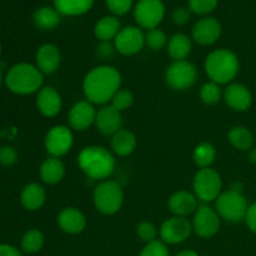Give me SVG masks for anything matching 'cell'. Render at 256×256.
<instances>
[{
	"label": "cell",
	"mask_w": 256,
	"mask_h": 256,
	"mask_svg": "<svg viewBox=\"0 0 256 256\" xmlns=\"http://www.w3.org/2000/svg\"><path fill=\"white\" fill-rule=\"evenodd\" d=\"M78 165L86 176L94 180H106L114 172L116 162L112 152L104 146H86L78 155Z\"/></svg>",
	"instance_id": "7a4b0ae2"
},
{
	"label": "cell",
	"mask_w": 256,
	"mask_h": 256,
	"mask_svg": "<svg viewBox=\"0 0 256 256\" xmlns=\"http://www.w3.org/2000/svg\"><path fill=\"white\" fill-rule=\"evenodd\" d=\"M164 16L165 5L162 0H139L134 6V19L140 29H155Z\"/></svg>",
	"instance_id": "9c48e42d"
},
{
	"label": "cell",
	"mask_w": 256,
	"mask_h": 256,
	"mask_svg": "<svg viewBox=\"0 0 256 256\" xmlns=\"http://www.w3.org/2000/svg\"><path fill=\"white\" fill-rule=\"evenodd\" d=\"M18 152L15 148L5 145L0 148V164L4 166H12L18 162Z\"/></svg>",
	"instance_id": "f35d334b"
},
{
	"label": "cell",
	"mask_w": 256,
	"mask_h": 256,
	"mask_svg": "<svg viewBox=\"0 0 256 256\" xmlns=\"http://www.w3.org/2000/svg\"><path fill=\"white\" fill-rule=\"evenodd\" d=\"M192 189H194L195 196L202 202H214L222 194V176L216 170L212 168L200 169L192 180Z\"/></svg>",
	"instance_id": "52a82bcc"
},
{
	"label": "cell",
	"mask_w": 256,
	"mask_h": 256,
	"mask_svg": "<svg viewBox=\"0 0 256 256\" xmlns=\"http://www.w3.org/2000/svg\"><path fill=\"white\" fill-rule=\"evenodd\" d=\"M34 25L40 30H52L62 22V15L55 8L42 6L35 10L32 15Z\"/></svg>",
	"instance_id": "4316f807"
},
{
	"label": "cell",
	"mask_w": 256,
	"mask_h": 256,
	"mask_svg": "<svg viewBox=\"0 0 256 256\" xmlns=\"http://www.w3.org/2000/svg\"><path fill=\"white\" fill-rule=\"evenodd\" d=\"M205 72L212 82L219 85L232 84L240 69L236 54L229 49H218L205 59Z\"/></svg>",
	"instance_id": "3957f363"
},
{
	"label": "cell",
	"mask_w": 256,
	"mask_h": 256,
	"mask_svg": "<svg viewBox=\"0 0 256 256\" xmlns=\"http://www.w3.org/2000/svg\"><path fill=\"white\" fill-rule=\"evenodd\" d=\"M222 88L214 82H208L200 89V99L205 105H215L222 99Z\"/></svg>",
	"instance_id": "1f68e13d"
},
{
	"label": "cell",
	"mask_w": 256,
	"mask_h": 256,
	"mask_svg": "<svg viewBox=\"0 0 256 256\" xmlns=\"http://www.w3.org/2000/svg\"><path fill=\"white\" fill-rule=\"evenodd\" d=\"M0 256H22V252L12 245L0 244Z\"/></svg>",
	"instance_id": "7bdbcfd3"
},
{
	"label": "cell",
	"mask_w": 256,
	"mask_h": 256,
	"mask_svg": "<svg viewBox=\"0 0 256 256\" xmlns=\"http://www.w3.org/2000/svg\"><path fill=\"white\" fill-rule=\"evenodd\" d=\"M105 5L115 16H122L132 9L134 0H105Z\"/></svg>",
	"instance_id": "d590c367"
},
{
	"label": "cell",
	"mask_w": 256,
	"mask_h": 256,
	"mask_svg": "<svg viewBox=\"0 0 256 256\" xmlns=\"http://www.w3.org/2000/svg\"><path fill=\"white\" fill-rule=\"evenodd\" d=\"M58 225L66 234L76 235L84 232L86 218L76 208H64L56 218Z\"/></svg>",
	"instance_id": "ffe728a7"
},
{
	"label": "cell",
	"mask_w": 256,
	"mask_h": 256,
	"mask_svg": "<svg viewBox=\"0 0 256 256\" xmlns=\"http://www.w3.org/2000/svg\"><path fill=\"white\" fill-rule=\"evenodd\" d=\"M222 32V24L212 16H204L198 20L192 29V38L196 44L208 46L218 42Z\"/></svg>",
	"instance_id": "5bb4252c"
},
{
	"label": "cell",
	"mask_w": 256,
	"mask_h": 256,
	"mask_svg": "<svg viewBox=\"0 0 256 256\" xmlns=\"http://www.w3.org/2000/svg\"><path fill=\"white\" fill-rule=\"evenodd\" d=\"M96 129L105 136H112L115 132L122 129V112H118L112 105H104L96 112L95 118Z\"/></svg>",
	"instance_id": "ac0fdd59"
},
{
	"label": "cell",
	"mask_w": 256,
	"mask_h": 256,
	"mask_svg": "<svg viewBox=\"0 0 256 256\" xmlns=\"http://www.w3.org/2000/svg\"><path fill=\"white\" fill-rule=\"evenodd\" d=\"M138 140L132 132L126 129H120L115 132L110 140V146L112 152L118 156H129L136 149Z\"/></svg>",
	"instance_id": "603a6c76"
},
{
	"label": "cell",
	"mask_w": 256,
	"mask_h": 256,
	"mask_svg": "<svg viewBox=\"0 0 256 256\" xmlns=\"http://www.w3.org/2000/svg\"><path fill=\"white\" fill-rule=\"evenodd\" d=\"M95 118H96V110H95L94 104L88 100H80L75 102L70 109L68 114V122L72 129L84 132L92 124H95Z\"/></svg>",
	"instance_id": "9a60e30c"
},
{
	"label": "cell",
	"mask_w": 256,
	"mask_h": 256,
	"mask_svg": "<svg viewBox=\"0 0 256 256\" xmlns=\"http://www.w3.org/2000/svg\"><path fill=\"white\" fill-rule=\"evenodd\" d=\"M92 200L96 210L102 215H114L122 209L124 192L114 180H102L95 188Z\"/></svg>",
	"instance_id": "5b68a950"
},
{
	"label": "cell",
	"mask_w": 256,
	"mask_h": 256,
	"mask_svg": "<svg viewBox=\"0 0 256 256\" xmlns=\"http://www.w3.org/2000/svg\"><path fill=\"white\" fill-rule=\"evenodd\" d=\"M245 222H246L250 232L256 234V202L250 205L249 209H248L246 215H245Z\"/></svg>",
	"instance_id": "60d3db41"
},
{
	"label": "cell",
	"mask_w": 256,
	"mask_h": 256,
	"mask_svg": "<svg viewBox=\"0 0 256 256\" xmlns=\"http://www.w3.org/2000/svg\"><path fill=\"white\" fill-rule=\"evenodd\" d=\"M190 10L186 8H176L172 12V20L178 26H184L190 20Z\"/></svg>",
	"instance_id": "ab89813d"
},
{
	"label": "cell",
	"mask_w": 256,
	"mask_h": 256,
	"mask_svg": "<svg viewBox=\"0 0 256 256\" xmlns=\"http://www.w3.org/2000/svg\"><path fill=\"white\" fill-rule=\"evenodd\" d=\"M45 200H46V192L44 186L38 182H30L25 185L20 194V202L24 209L29 212H36L42 209V205L45 204Z\"/></svg>",
	"instance_id": "7402d4cb"
},
{
	"label": "cell",
	"mask_w": 256,
	"mask_h": 256,
	"mask_svg": "<svg viewBox=\"0 0 256 256\" xmlns=\"http://www.w3.org/2000/svg\"><path fill=\"white\" fill-rule=\"evenodd\" d=\"M222 218L218 212L208 205H202L196 209L192 219V230L202 239L212 238L220 229Z\"/></svg>",
	"instance_id": "8fae6325"
},
{
	"label": "cell",
	"mask_w": 256,
	"mask_h": 256,
	"mask_svg": "<svg viewBox=\"0 0 256 256\" xmlns=\"http://www.w3.org/2000/svg\"><path fill=\"white\" fill-rule=\"evenodd\" d=\"M168 208L174 216L186 218L198 209V198L186 190H179L169 198Z\"/></svg>",
	"instance_id": "44dd1931"
},
{
	"label": "cell",
	"mask_w": 256,
	"mask_h": 256,
	"mask_svg": "<svg viewBox=\"0 0 256 256\" xmlns=\"http://www.w3.org/2000/svg\"><path fill=\"white\" fill-rule=\"evenodd\" d=\"M192 158H194L195 164L202 169L210 168L216 159V149L210 142H200L194 149Z\"/></svg>",
	"instance_id": "f546056e"
},
{
	"label": "cell",
	"mask_w": 256,
	"mask_h": 256,
	"mask_svg": "<svg viewBox=\"0 0 256 256\" xmlns=\"http://www.w3.org/2000/svg\"><path fill=\"white\" fill-rule=\"evenodd\" d=\"M0 55H2V44H0Z\"/></svg>",
	"instance_id": "7dc6e473"
},
{
	"label": "cell",
	"mask_w": 256,
	"mask_h": 256,
	"mask_svg": "<svg viewBox=\"0 0 256 256\" xmlns=\"http://www.w3.org/2000/svg\"><path fill=\"white\" fill-rule=\"evenodd\" d=\"M44 234L40 230L32 229L24 234L22 239V249L26 254H35L40 252L44 245Z\"/></svg>",
	"instance_id": "4dcf8cb0"
},
{
	"label": "cell",
	"mask_w": 256,
	"mask_h": 256,
	"mask_svg": "<svg viewBox=\"0 0 256 256\" xmlns=\"http://www.w3.org/2000/svg\"><path fill=\"white\" fill-rule=\"evenodd\" d=\"M60 62H62V54L56 45L46 42L36 50L35 65L44 75L54 74L59 69Z\"/></svg>",
	"instance_id": "e0dca14e"
},
{
	"label": "cell",
	"mask_w": 256,
	"mask_h": 256,
	"mask_svg": "<svg viewBox=\"0 0 256 256\" xmlns=\"http://www.w3.org/2000/svg\"><path fill=\"white\" fill-rule=\"evenodd\" d=\"M94 0H54V8L64 16H78L89 12Z\"/></svg>",
	"instance_id": "83f0119b"
},
{
	"label": "cell",
	"mask_w": 256,
	"mask_h": 256,
	"mask_svg": "<svg viewBox=\"0 0 256 256\" xmlns=\"http://www.w3.org/2000/svg\"><path fill=\"white\" fill-rule=\"evenodd\" d=\"M192 232V225L186 218L172 216L165 220L160 226V238L162 242L169 245H176L184 242Z\"/></svg>",
	"instance_id": "7c38bea8"
},
{
	"label": "cell",
	"mask_w": 256,
	"mask_h": 256,
	"mask_svg": "<svg viewBox=\"0 0 256 256\" xmlns=\"http://www.w3.org/2000/svg\"><path fill=\"white\" fill-rule=\"evenodd\" d=\"M144 45L145 34L139 26L122 28L114 39L115 50L125 56L138 54Z\"/></svg>",
	"instance_id": "4fadbf2b"
},
{
	"label": "cell",
	"mask_w": 256,
	"mask_h": 256,
	"mask_svg": "<svg viewBox=\"0 0 256 256\" xmlns=\"http://www.w3.org/2000/svg\"><path fill=\"white\" fill-rule=\"evenodd\" d=\"M249 205L242 192L229 190L220 194L215 200V210L222 219L229 222H239L245 220Z\"/></svg>",
	"instance_id": "8992f818"
},
{
	"label": "cell",
	"mask_w": 256,
	"mask_h": 256,
	"mask_svg": "<svg viewBox=\"0 0 256 256\" xmlns=\"http://www.w3.org/2000/svg\"><path fill=\"white\" fill-rule=\"evenodd\" d=\"M44 82V74L36 65L19 62L9 69L5 76L8 89L18 95H30L39 92Z\"/></svg>",
	"instance_id": "277c9868"
},
{
	"label": "cell",
	"mask_w": 256,
	"mask_h": 256,
	"mask_svg": "<svg viewBox=\"0 0 256 256\" xmlns=\"http://www.w3.org/2000/svg\"><path fill=\"white\" fill-rule=\"evenodd\" d=\"M218 6V0H189V10L200 16H206Z\"/></svg>",
	"instance_id": "e575fe53"
},
{
	"label": "cell",
	"mask_w": 256,
	"mask_h": 256,
	"mask_svg": "<svg viewBox=\"0 0 256 256\" xmlns=\"http://www.w3.org/2000/svg\"><path fill=\"white\" fill-rule=\"evenodd\" d=\"M122 30V22L115 15H108L98 20L94 26V35L99 42H110Z\"/></svg>",
	"instance_id": "484cf974"
},
{
	"label": "cell",
	"mask_w": 256,
	"mask_h": 256,
	"mask_svg": "<svg viewBox=\"0 0 256 256\" xmlns=\"http://www.w3.org/2000/svg\"><path fill=\"white\" fill-rule=\"evenodd\" d=\"M136 235L146 244L155 242L158 236V228L152 222H142L136 226Z\"/></svg>",
	"instance_id": "8d00e7d4"
},
{
	"label": "cell",
	"mask_w": 256,
	"mask_h": 256,
	"mask_svg": "<svg viewBox=\"0 0 256 256\" xmlns=\"http://www.w3.org/2000/svg\"><path fill=\"white\" fill-rule=\"evenodd\" d=\"M198 70L192 62L188 60L172 62L165 70V82L172 89L186 90L196 82Z\"/></svg>",
	"instance_id": "ba28073f"
},
{
	"label": "cell",
	"mask_w": 256,
	"mask_h": 256,
	"mask_svg": "<svg viewBox=\"0 0 256 256\" xmlns=\"http://www.w3.org/2000/svg\"><path fill=\"white\" fill-rule=\"evenodd\" d=\"M62 106V95L52 86H44L38 92L36 108L40 114L46 118H54Z\"/></svg>",
	"instance_id": "d6986e66"
},
{
	"label": "cell",
	"mask_w": 256,
	"mask_h": 256,
	"mask_svg": "<svg viewBox=\"0 0 256 256\" xmlns=\"http://www.w3.org/2000/svg\"><path fill=\"white\" fill-rule=\"evenodd\" d=\"M115 46L114 44H110V42H100L99 46H98V54L102 58V59H108L114 54Z\"/></svg>",
	"instance_id": "b9f144b4"
},
{
	"label": "cell",
	"mask_w": 256,
	"mask_h": 256,
	"mask_svg": "<svg viewBox=\"0 0 256 256\" xmlns=\"http://www.w3.org/2000/svg\"><path fill=\"white\" fill-rule=\"evenodd\" d=\"M122 86V74L112 65H99L86 72L82 80V92L88 102L104 105Z\"/></svg>",
	"instance_id": "6da1fadb"
},
{
	"label": "cell",
	"mask_w": 256,
	"mask_h": 256,
	"mask_svg": "<svg viewBox=\"0 0 256 256\" xmlns=\"http://www.w3.org/2000/svg\"><path fill=\"white\" fill-rule=\"evenodd\" d=\"M40 179L48 185H56L64 179L65 165L60 158L50 156L45 160L39 169Z\"/></svg>",
	"instance_id": "cb8c5ba5"
},
{
	"label": "cell",
	"mask_w": 256,
	"mask_h": 256,
	"mask_svg": "<svg viewBox=\"0 0 256 256\" xmlns=\"http://www.w3.org/2000/svg\"><path fill=\"white\" fill-rule=\"evenodd\" d=\"M168 42L169 40H168L165 32L159 28L148 30V32L145 34V45H148V48L154 50V52H159V50L168 46Z\"/></svg>",
	"instance_id": "d6a6232c"
},
{
	"label": "cell",
	"mask_w": 256,
	"mask_h": 256,
	"mask_svg": "<svg viewBox=\"0 0 256 256\" xmlns=\"http://www.w3.org/2000/svg\"><path fill=\"white\" fill-rule=\"evenodd\" d=\"M74 144L72 129L65 125H55L45 135L44 145L50 156L62 158L70 152Z\"/></svg>",
	"instance_id": "30bf717a"
},
{
	"label": "cell",
	"mask_w": 256,
	"mask_h": 256,
	"mask_svg": "<svg viewBox=\"0 0 256 256\" xmlns=\"http://www.w3.org/2000/svg\"><path fill=\"white\" fill-rule=\"evenodd\" d=\"M222 96L225 104L234 112H246L252 104V92L239 82H232L228 85L222 92Z\"/></svg>",
	"instance_id": "2e32d148"
},
{
	"label": "cell",
	"mask_w": 256,
	"mask_h": 256,
	"mask_svg": "<svg viewBox=\"0 0 256 256\" xmlns=\"http://www.w3.org/2000/svg\"><path fill=\"white\" fill-rule=\"evenodd\" d=\"M176 256H199V254L194 250H184V252H180Z\"/></svg>",
	"instance_id": "ee69618b"
},
{
	"label": "cell",
	"mask_w": 256,
	"mask_h": 256,
	"mask_svg": "<svg viewBox=\"0 0 256 256\" xmlns=\"http://www.w3.org/2000/svg\"><path fill=\"white\" fill-rule=\"evenodd\" d=\"M169 249H168L166 244L159 240L149 242L144 246L139 256H169Z\"/></svg>",
	"instance_id": "74e56055"
},
{
	"label": "cell",
	"mask_w": 256,
	"mask_h": 256,
	"mask_svg": "<svg viewBox=\"0 0 256 256\" xmlns=\"http://www.w3.org/2000/svg\"><path fill=\"white\" fill-rule=\"evenodd\" d=\"M249 160L252 164H256V148H252V149L249 150Z\"/></svg>",
	"instance_id": "f6af8a7d"
},
{
	"label": "cell",
	"mask_w": 256,
	"mask_h": 256,
	"mask_svg": "<svg viewBox=\"0 0 256 256\" xmlns=\"http://www.w3.org/2000/svg\"><path fill=\"white\" fill-rule=\"evenodd\" d=\"M134 102V95L130 90L120 89L115 92V95L112 99V106L115 108L118 112H124V110L129 109Z\"/></svg>",
	"instance_id": "836d02e7"
},
{
	"label": "cell",
	"mask_w": 256,
	"mask_h": 256,
	"mask_svg": "<svg viewBox=\"0 0 256 256\" xmlns=\"http://www.w3.org/2000/svg\"><path fill=\"white\" fill-rule=\"evenodd\" d=\"M2 69H0V86H2Z\"/></svg>",
	"instance_id": "bcb514c9"
},
{
	"label": "cell",
	"mask_w": 256,
	"mask_h": 256,
	"mask_svg": "<svg viewBox=\"0 0 256 256\" xmlns=\"http://www.w3.org/2000/svg\"><path fill=\"white\" fill-rule=\"evenodd\" d=\"M168 55L172 59V62L185 60L190 55L192 49V39L184 32H178L172 35L168 42Z\"/></svg>",
	"instance_id": "d4e9b609"
},
{
	"label": "cell",
	"mask_w": 256,
	"mask_h": 256,
	"mask_svg": "<svg viewBox=\"0 0 256 256\" xmlns=\"http://www.w3.org/2000/svg\"><path fill=\"white\" fill-rule=\"evenodd\" d=\"M230 144L238 150L242 152H249L254 146V135L248 128L245 126H234L230 129L228 134Z\"/></svg>",
	"instance_id": "f1b7e54d"
}]
</instances>
